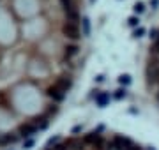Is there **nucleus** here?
<instances>
[{
    "mask_svg": "<svg viewBox=\"0 0 159 150\" xmlns=\"http://www.w3.org/2000/svg\"><path fill=\"white\" fill-rule=\"evenodd\" d=\"M55 85H57L60 90H64V92L67 94L69 90H71V87H73V76H71V74L58 76L57 80H55Z\"/></svg>",
    "mask_w": 159,
    "mask_h": 150,
    "instance_id": "obj_4",
    "label": "nucleus"
},
{
    "mask_svg": "<svg viewBox=\"0 0 159 150\" xmlns=\"http://www.w3.org/2000/svg\"><path fill=\"white\" fill-rule=\"evenodd\" d=\"M37 129H39V127L34 126L32 122H25V124H21V126L18 127V134L23 136V138H30V136H34V134L37 133Z\"/></svg>",
    "mask_w": 159,
    "mask_h": 150,
    "instance_id": "obj_5",
    "label": "nucleus"
},
{
    "mask_svg": "<svg viewBox=\"0 0 159 150\" xmlns=\"http://www.w3.org/2000/svg\"><path fill=\"white\" fill-rule=\"evenodd\" d=\"M62 35L64 37H67L71 41H80L81 39V30H80V25H74V23H66L62 25Z\"/></svg>",
    "mask_w": 159,
    "mask_h": 150,
    "instance_id": "obj_2",
    "label": "nucleus"
},
{
    "mask_svg": "<svg viewBox=\"0 0 159 150\" xmlns=\"http://www.w3.org/2000/svg\"><path fill=\"white\" fill-rule=\"evenodd\" d=\"M145 76H147V87H159V65L148 62L147 69H145Z\"/></svg>",
    "mask_w": 159,
    "mask_h": 150,
    "instance_id": "obj_1",
    "label": "nucleus"
},
{
    "mask_svg": "<svg viewBox=\"0 0 159 150\" xmlns=\"http://www.w3.org/2000/svg\"><path fill=\"white\" fill-rule=\"evenodd\" d=\"M119 83H120V85H124V87H125V85H129V83H131V76L129 74H120L119 76Z\"/></svg>",
    "mask_w": 159,
    "mask_h": 150,
    "instance_id": "obj_13",
    "label": "nucleus"
},
{
    "mask_svg": "<svg viewBox=\"0 0 159 150\" xmlns=\"http://www.w3.org/2000/svg\"><path fill=\"white\" fill-rule=\"evenodd\" d=\"M125 150H143V148H142V147H140V145H134V143H133V145H131V147H127V148H125Z\"/></svg>",
    "mask_w": 159,
    "mask_h": 150,
    "instance_id": "obj_19",
    "label": "nucleus"
},
{
    "mask_svg": "<svg viewBox=\"0 0 159 150\" xmlns=\"http://www.w3.org/2000/svg\"><path fill=\"white\" fill-rule=\"evenodd\" d=\"M30 147H34V139H27V141H25V145H23V148H30Z\"/></svg>",
    "mask_w": 159,
    "mask_h": 150,
    "instance_id": "obj_18",
    "label": "nucleus"
},
{
    "mask_svg": "<svg viewBox=\"0 0 159 150\" xmlns=\"http://www.w3.org/2000/svg\"><path fill=\"white\" fill-rule=\"evenodd\" d=\"M80 50H81V48H80L76 42L66 44V46H64V60H71L73 57H76V55L80 53Z\"/></svg>",
    "mask_w": 159,
    "mask_h": 150,
    "instance_id": "obj_6",
    "label": "nucleus"
},
{
    "mask_svg": "<svg viewBox=\"0 0 159 150\" xmlns=\"http://www.w3.org/2000/svg\"><path fill=\"white\" fill-rule=\"evenodd\" d=\"M46 95H48L50 99H53V103H62L64 99H66V92H64V90H60L55 83H53L51 87H48Z\"/></svg>",
    "mask_w": 159,
    "mask_h": 150,
    "instance_id": "obj_3",
    "label": "nucleus"
},
{
    "mask_svg": "<svg viewBox=\"0 0 159 150\" xmlns=\"http://www.w3.org/2000/svg\"><path fill=\"white\" fill-rule=\"evenodd\" d=\"M57 111H58V106H55V104H51V106H48V108H46V113H44V115H46V117L55 115Z\"/></svg>",
    "mask_w": 159,
    "mask_h": 150,
    "instance_id": "obj_15",
    "label": "nucleus"
},
{
    "mask_svg": "<svg viewBox=\"0 0 159 150\" xmlns=\"http://www.w3.org/2000/svg\"><path fill=\"white\" fill-rule=\"evenodd\" d=\"M157 35H159V30H156V29H152L150 30V32H148V37H150V39H157Z\"/></svg>",
    "mask_w": 159,
    "mask_h": 150,
    "instance_id": "obj_17",
    "label": "nucleus"
},
{
    "mask_svg": "<svg viewBox=\"0 0 159 150\" xmlns=\"http://www.w3.org/2000/svg\"><path fill=\"white\" fill-rule=\"evenodd\" d=\"M133 11H134V14H142V12H145V4L143 2H138V4H134V7H133Z\"/></svg>",
    "mask_w": 159,
    "mask_h": 150,
    "instance_id": "obj_12",
    "label": "nucleus"
},
{
    "mask_svg": "<svg viewBox=\"0 0 159 150\" xmlns=\"http://www.w3.org/2000/svg\"><path fill=\"white\" fill-rule=\"evenodd\" d=\"M94 99H96V104L99 108H104V106H108L110 103V94L108 92H94Z\"/></svg>",
    "mask_w": 159,
    "mask_h": 150,
    "instance_id": "obj_7",
    "label": "nucleus"
},
{
    "mask_svg": "<svg viewBox=\"0 0 159 150\" xmlns=\"http://www.w3.org/2000/svg\"><path fill=\"white\" fill-rule=\"evenodd\" d=\"M143 34H145V29H143V27H138V29L134 30V34H133V37H134V39H138V37H142Z\"/></svg>",
    "mask_w": 159,
    "mask_h": 150,
    "instance_id": "obj_16",
    "label": "nucleus"
},
{
    "mask_svg": "<svg viewBox=\"0 0 159 150\" xmlns=\"http://www.w3.org/2000/svg\"><path fill=\"white\" fill-rule=\"evenodd\" d=\"M66 21H67V23L80 25V21H81V14H80L78 9H73V11H67V12H66Z\"/></svg>",
    "mask_w": 159,
    "mask_h": 150,
    "instance_id": "obj_8",
    "label": "nucleus"
},
{
    "mask_svg": "<svg viewBox=\"0 0 159 150\" xmlns=\"http://www.w3.org/2000/svg\"><path fill=\"white\" fill-rule=\"evenodd\" d=\"M127 25H129V27H133V29H134V27H138V25H140V18H138V16H131L129 20H127Z\"/></svg>",
    "mask_w": 159,
    "mask_h": 150,
    "instance_id": "obj_14",
    "label": "nucleus"
},
{
    "mask_svg": "<svg viewBox=\"0 0 159 150\" xmlns=\"http://www.w3.org/2000/svg\"><path fill=\"white\" fill-rule=\"evenodd\" d=\"M81 25H83V35H89L90 34V21H89V18H83Z\"/></svg>",
    "mask_w": 159,
    "mask_h": 150,
    "instance_id": "obj_11",
    "label": "nucleus"
},
{
    "mask_svg": "<svg viewBox=\"0 0 159 150\" xmlns=\"http://www.w3.org/2000/svg\"><path fill=\"white\" fill-rule=\"evenodd\" d=\"M157 6H159V0H150V7H152V9H156Z\"/></svg>",
    "mask_w": 159,
    "mask_h": 150,
    "instance_id": "obj_20",
    "label": "nucleus"
},
{
    "mask_svg": "<svg viewBox=\"0 0 159 150\" xmlns=\"http://www.w3.org/2000/svg\"><path fill=\"white\" fill-rule=\"evenodd\" d=\"M127 97V90L125 88H119V90H115L113 92V99H117V101H122V99Z\"/></svg>",
    "mask_w": 159,
    "mask_h": 150,
    "instance_id": "obj_10",
    "label": "nucleus"
},
{
    "mask_svg": "<svg viewBox=\"0 0 159 150\" xmlns=\"http://www.w3.org/2000/svg\"><path fill=\"white\" fill-rule=\"evenodd\" d=\"M18 141L16 134H2L0 136V145H12Z\"/></svg>",
    "mask_w": 159,
    "mask_h": 150,
    "instance_id": "obj_9",
    "label": "nucleus"
},
{
    "mask_svg": "<svg viewBox=\"0 0 159 150\" xmlns=\"http://www.w3.org/2000/svg\"><path fill=\"white\" fill-rule=\"evenodd\" d=\"M80 131H81V126H76V127H73V134L80 133Z\"/></svg>",
    "mask_w": 159,
    "mask_h": 150,
    "instance_id": "obj_21",
    "label": "nucleus"
},
{
    "mask_svg": "<svg viewBox=\"0 0 159 150\" xmlns=\"http://www.w3.org/2000/svg\"><path fill=\"white\" fill-rule=\"evenodd\" d=\"M96 80L99 81V83H101V81H104V76H102V74H99V76H97V78H96Z\"/></svg>",
    "mask_w": 159,
    "mask_h": 150,
    "instance_id": "obj_22",
    "label": "nucleus"
}]
</instances>
